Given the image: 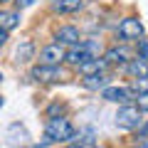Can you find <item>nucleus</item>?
<instances>
[{"label": "nucleus", "mask_w": 148, "mask_h": 148, "mask_svg": "<svg viewBox=\"0 0 148 148\" xmlns=\"http://www.w3.org/2000/svg\"><path fill=\"white\" fill-rule=\"evenodd\" d=\"M101 99L104 101H111V104H131L136 99V91L131 86H114L109 84L106 89H101Z\"/></svg>", "instance_id": "5"}, {"label": "nucleus", "mask_w": 148, "mask_h": 148, "mask_svg": "<svg viewBox=\"0 0 148 148\" xmlns=\"http://www.w3.org/2000/svg\"><path fill=\"white\" fill-rule=\"evenodd\" d=\"M64 148H84V146H82L79 141H72V143H69V146H64Z\"/></svg>", "instance_id": "22"}, {"label": "nucleus", "mask_w": 148, "mask_h": 148, "mask_svg": "<svg viewBox=\"0 0 148 148\" xmlns=\"http://www.w3.org/2000/svg\"><path fill=\"white\" fill-rule=\"evenodd\" d=\"M101 57H104V62L109 64V67H123L128 59H133V54H131V49H128L126 45H114V47H109Z\"/></svg>", "instance_id": "6"}, {"label": "nucleus", "mask_w": 148, "mask_h": 148, "mask_svg": "<svg viewBox=\"0 0 148 148\" xmlns=\"http://www.w3.org/2000/svg\"><path fill=\"white\" fill-rule=\"evenodd\" d=\"M32 54H35V45L30 42V40H25V42L17 47V52H15V57H17V62H30L32 59Z\"/></svg>", "instance_id": "15"}, {"label": "nucleus", "mask_w": 148, "mask_h": 148, "mask_svg": "<svg viewBox=\"0 0 148 148\" xmlns=\"http://www.w3.org/2000/svg\"><path fill=\"white\" fill-rule=\"evenodd\" d=\"M20 22H22V15H20V10H0V27L3 30H15V27H20Z\"/></svg>", "instance_id": "13"}, {"label": "nucleus", "mask_w": 148, "mask_h": 148, "mask_svg": "<svg viewBox=\"0 0 148 148\" xmlns=\"http://www.w3.org/2000/svg\"><path fill=\"white\" fill-rule=\"evenodd\" d=\"M141 123H143L141 109H138L136 104H121V109L116 111V126L126 128V131H136Z\"/></svg>", "instance_id": "2"}, {"label": "nucleus", "mask_w": 148, "mask_h": 148, "mask_svg": "<svg viewBox=\"0 0 148 148\" xmlns=\"http://www.w3.org/2000/svg\"><path fill=\"white\" fill-rule=\"evenodd\" d=\"M131 89L136 91V94L148 91V74H146V77H138V79H131Z\"/></svg>", "instance_id": "17"}, {"label": "nucleus", "mask_w": 148, "mask_h": 148, "mask_svg": "<svg viewBox=\"0 0 148 148\" xmlns=\"http://www.w3.org/2000/svg\"><path fill=\"white\" fill-rule=\"evenodd\" d=\"M12 3H15V10H25V8H30L32 3H35V0H12Z\"/></svg>", "instance_id": "19"}, {"label": "nucleus", "mask_w": 148, "mask_h": 148, "mask_svg": "<svg viewBox=\"0 0 148 148\" xmlns=\"http://www.w3.org/2000/svg\"><path fill=\"white\" fill-rule=\"evenodd\" d=\"M3 106H5V99H3V96H0V109H3Z\"/></svg>", "instance_id": "24"}, {"label": "nucleus", "mask_w": 148, "mask_h": 148, "mask_svg": "<svg viewBox=\"0 0 148 148\" xmlns=\"http://www.w3.org/2000/svg\"><path fill=\"white\" fill-rule=\"evenodd\" d=\"M138 136H141V138H148V121L138 126Z\"/></svg>", "instance_id": "20"}, {"label": "nucleus", "mask_w": 148, "mask_h": 148, "mask_svg": "<svg viewBox=\"0 0 148 148\" xmlns=\"http://www.w3.org/2000/svg\"><path fill=\"white\" fill-rule=\"evenodd\" d=\"M64 54H67V49L62 47V45H47V47L40 49V64H62L64 62Z\"/></svg>", "instance_id": "9"}, {"label": "nucleus", "mask_w": 148, "mask_h": 148, "mask_svg": "<svg viewBox=\"0 0 148 148\" xmlns=\"http://www.w3.org/2000/svg\"><path fill=\"white\" fill-rule=\"evenodd\" d=\"M79 74L82 77H91V74H99V72H106L109 69V64L104 62V57H99V59H89V62H84V64H79Z\"/></svg>", "instance_id": "14"}, {"label": "nucleus", "mask_w": 148, "mask_h": 148, "mask_svg": "<svg viewBox=\"0 0 148 148\" xmlns=\"http://www.w3.org/2000/svg\"><path fill=\"white\" fill-rule=\"evenodd\" d=\"M0 3H8V0H0Z\"/></svg>", "instance_id": "27"}, {"label": "nucleus", "mask_w": 148, "mask_h": 148, "mask_svg": "<svg viewBox=\"0 0 148 148\" xmlns=\"http://www.w3.org/2000/svg\"><path fill=\"white\" fill-rule=\"evenodd\" d=\"M5 42H8V30H3V27H0V47H3Z\"/></svg>", "instance_id": "21"}, {"label": "nucleus", "mask_w": 148, "mask_h": 148, "mask_svg": "<svg viewBox=\"0 0 148 148\" xmlns=\"http://www.w3.org/2000/svg\"><path fill=\"white\" fill-rule=\"evenodd\" d=\"M54 40H57V45H67V47H74V45H79L82 42V32L79 27H74V25H62L54 30Z\"/></svg>", "instance_id": "7"}, {"label": "nucleus", "mask_w": 148, "mask_h": 148, "mask_svg": "<svg viewBox=\"0 0 148 148\" xmlns=\"http://www.w3.org/2000/svg\"><path fill=\"white\" fill-rule=\"evenodd\" d=\"M0 82H3V72H0Z\"/></svg>", "instance_id": "26"}, {"label": "nucleus", "mask_w": 148, "mask_h": 148, "mask_svg": "<svg viewBox=\"0 0 148 148\" xmlns=\"http://www.w3.org/2000/svg\"><path fill=\"white\" fill-rule=\"evenodd\" d=\"M141 148H148V138H146V141H141Z\"/></svg>", "instance_id": "23"}, {"label": "nucleus", "mask_w": 148, "mask_h": 148, "mask_svg": "<svg viewBox=\"0 0 148 148\" xmlns=\"http://www.w3.org/2000/svg\"><path fill=\"white\" fill-rule=\"evenodd\" d=\"M136 57L143 59V62H148V40H136Z\"/></svg>", "instance_id": "16"}, {"label": "nucleus", "mask_w": 148, "mask_h": 148, "mask_svg": "<svg viewBox=\"0 0 148 148\" xmlns=\"http://www.w3.org/2000/svg\"><path fill=\"white\" fill-rule=\"evenodd\" d=\"M111 84V77L109 72H99V74H91V77H82V86L89 91H99V89H106Z\"/></svg>", "instance_id": "11"}, {"label": "nucleus", "mask_w": 148, "mask_h": 148, "mask_svg": "<svg viewBox=\"0 0 148 148\" xmlns=\"http://www.w3.org/2000/svg\"><path fill=\"white\" fill-rule=\"evenodd\" d=\"M123 74H128L131 79H138V77H146L148 74V62H143V59H128L126 64H123Z\"/></svg>", "instance_id": "12"}, {"label": "nucleus", "mask_w": 148, "mask_h": 148, "mask_svg": "<svg viewBox=\"0 0 148 148\" xmlns=\"http://www.w3.org/2000/svg\"><path fill=\"white\" fill-rule=\"evenodd\" d=\"M116 37L121 42H136V40H141L143 37V22L138 17H133V15L123 17L119 22V27H116Z\"/></svg>", "instance_id": "3"}, {"label": "nucleus", "mask_w": 148, "mask_h": 148, "mask_svg": "<svg viewBox=\"0 0 148 148\" xmlns=\"http://www.w3.org/2000/svg\"><path fill=\"white\" fill-rule=\"evenodd\" d=\"M22 148H40V146H22Z\"/></svg>", "instance_id": "25"}, {"label": "nucleus", "mask_w": 148, "mask_h": 148, "mask_svg": "<svg viewBox=\"0 0 148 148\" xmlns=\"http://www.w3.org/2000/svg\"><path fill=\"white\" fill-rule=\"evenodd\" d=\"M133 101H136V106H138L141 111H148V91H143V94H136V99H133Z\"/></svg>", "instance_id": "18"}, {"label": "nucleus", "mask_w": 148, "mask_h": 148, "mask_svg": "<svg viewBox=\"0 0 148 148\" xmlns=\"http://www.w3.org/2000/svg\"><path fill=\"white\" fill-rule=\"evenodd\" d=\"M30 77L35 82H42V84H54V82H62L64 72L59 64H37L30 69Z\"/></svg>", "instance_id": "4"}, {"label": "nucleus", "mask_w": 148, "mask_h": 148, "mask_svg": "<svg viewBox=\"0 0 148 148\" xmlns=\"http://www.w3.org/2000/svg\"><path fill=\"white\" fill-rule=\"evenodd\" d=\"M74 138H77L74 123L64 116H52L47 121V126H45V141L40 143V148L47 146V143H59V141L67 143V141H74Z\"/></svg>", "instance_id": "1"}, {"label": "nucleus", "mask_w": 148, "mask_h": 148, "mask_svg": "<svg viewBox=\"0 0 148 148\" xmlns=\"http://www.w3.org/2000/svg\"><path fill=\"white\" fill-rule=\"evenodd\" d=\"M89 59H99V57H91V52L84 47V42H79V45H74V47H69L67 54H64V62L72 64V67H79V64L89 62Z\"/></svg>", "instance_id": "8"}, {"label": "nucleus", "mask_w": 148, "mask_h": 148, "mask_svg": "<svg viewBox=\"0 0 148 148\" xmlns=\"http://www.w3.org/2000/svg\"><path fill=\"white\" fill-rule=\"evenodd\" d=\"M89 0H52V10L59 15H74V12L84 10Z\"/></svg>", "instance_id": "10"}]
</instances>
